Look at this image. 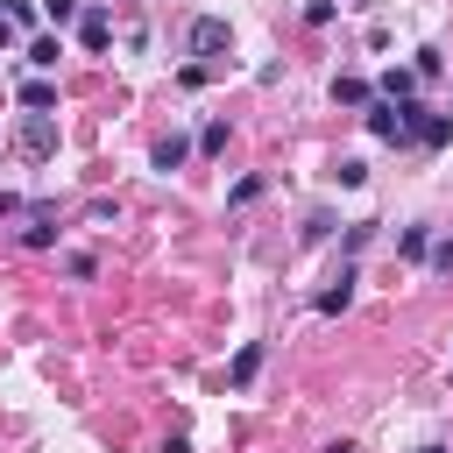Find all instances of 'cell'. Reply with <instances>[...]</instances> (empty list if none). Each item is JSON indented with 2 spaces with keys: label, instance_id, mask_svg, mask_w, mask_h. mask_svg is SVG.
<instances>
[{
  "label": "cell",
  "instance_id": "6da1fadb",
  "mask_svg": "<svg viewBox=\"0 0 453 453\" xmlns=\"http://www.w3.org/2000/svg\"><path fill=\"white\" fill-rule=\"evenodd\" d=\"M14 142H21V156H57V120L50 113H21V127H14Z\"/></svg>",
  "mask_w": 453,
  "mask_h": 453
},
{
  "label": "cell",
  "instance_id": "7a4b0ae2",
  "mask_svg": "<svg viewBox=\"0 0 453 453\" xmlns=\"http://www.w3.org/2000/svg\"><path fill=\"white\" fill-rule=\"evenodd\" d=\"M368 134L403 149V142H411V127H403V106H396V99H368Z\"/></svg>",
  "mask_w": 453,
  "mask_h": 453
},
{
  "label": "cell",
  "instance_id": "3957f363",
  "mask_svg": "<svg viewBox=\"0 0 453 453\" xmlns=\"http://www.w3.org/2000/svg\"><path fill=\"white\" fill-rule=\"evenodd\" d=\"M347 304H354V262H340V276L311 297V311H326V319H333V311H347Z\"/></svg>",
  "mask_w": 453,
  "mask_h": 453
},
{
  "label": "cell",
  "instance_id": "277c9868",
  "mask_svg": "<svg viewBox=\"0 0 453 453\" xmlns=\"http://www.w3.org/2000/svg\"><path fill=\"white\" fill-rule=\"evenodd\" d=\"M226 42H234V35H226L219 14H198V21H191V50H198V57H219Z\"/></svg>",
  "mask_w": 453,
  "mask_h": 453
},
{
  "label": "cell",
  "instance_id": "5b68a950",
  "mask_svg": "<svg viewBox=\"0 0 453 453\" xmlns=\"http://www.w3.org/2000/svg\"><path fill=\"white\" fill-rule=\"evenodd\" d=\"M50 241H57V212L50 205H28L21 212V248H50Z\"/></svg>",
  "mask_w": 453,
  "mask_h": 453
},
{
  "label": "cell",
  "instance_id": "8992f818",
  "mask_svg": "<svg viewBox=\"0 0 453 453\" xmlns=\"http://www.w3.org/2000/svg\"><path fill=\"white\" fill-rule=\"evenodd\" d=\"M78 42H85V50H106V42H113V21H106L99 7H85V14H78Z\"/></svg>",
  "mask_w": 453,
  "mask_h": 453
},
{
  "label": "cell",
  "instance_id": "52a82bcc",
  "mask_svg": "<svg viewBox=\"0 0 453 453\" xmlns=\"http://www.w3.org/2000/svg\"><path fill=\"white\" fill-rule=\"evenodd\" d=\"M184 156H191V142H184V134H163V142H156V156H149V163H156V170H163V177H170V170H184Z\"/></svg>",
  "mask_w": 453,
  "mask_h": 453
},
{
  "label": "cell",
  "instance_id": "ba28073f",
  "mask_svg": "<svg viewBox=\"0 0 453 453\" xmlns=\"http://www.w3.org/2000/svg\"><path fill=\"white\" fill-rule=\"evenodd\" d=\"M255 368H262V340H248V347L234 354V368H226V382H234V389H248V382H255Z\"/></svg>",
  "mask_w": 453,
  "mask_h": 453
},
{
  "label": "cell",
  "instance_id": "9c48e42d",
  "mask_svg": "<svg viewBox=\"0 0 453 453\" xmlns=\"http://www.w3.org/2000/svg\"><path fill=\"white\" fill-rule=\"evenodd\" d=\"M425 248H432V226H396V255L403 262H425Z\"/></svg>",
  "mask_w": 453,
  "mask_h": 453
},
{
  "label": "cell",
  "instance_id": "30bf717a",
  "mask_svg": "<svg viewBox=\"0 0 453 453\" xmlns=\"http://www.w3.org/2000/svg\"><path fill=\"white\" fill-rule=\"evenodd\" d=\"M21 106H28V113H50V106H57V85H50V78H28V85H21Z\"/></svg>",
  "mask_w": 453,
  "mask_h": 453
},
{
  "label": "cell",
  "instance_id": "8fae6325",
  "mask_svg": "<svg viewBox=\"0 0 453 453\" xmlns=\"http://www.w3.org/2000/svg\"><path fill=\"white\" fill-rule=\"evenodd\" d=\"M333 99H340V106H368L375 92H368V78H347V71H340V78H333Z\"/></svg>",
  "mask_w": 453,
  "mask_h": 453
},
{
  "label": "cell",
  "instance_id": "7c38bea8",
  "mask_svg": "<svg viewBox=\"0 0 453 453\" xmlns=\"http://www.w3.org/2000/svg\"><path fill=\"white\" fill-rule=\"evenodd\" d=\"M57 57H64L57 35H35V42H28V64H35V71H57Z\"/></svg>",
  "mask_w": 453,
  "mask_h": 453
},
{
  "label": "cell",
  "instance_id": "4fadbf2b",
  "mask_svg": "<svg viewBox=\"0 0 453 453\" xmlns=\"http://www.w3.org/2000/svg\"><path fill=\"white\" fill-rule=\"evenodd\" d=\"M418 142H425V149H446V142H453V113H432V120L418 127Z\"/></svg>",
  "mask_w": 453,
  "mask_h": 453
},
{
  "label": "cell",
  "instance_id": "5bb4252c",
  "mask_svg": "<svg viewBox=\"0 0 453 453\" xmlns=\"http://www.w3.org/2000/svg\"><path fill=\"white\" fill-rule=\"evenodd\" d=\"M418 92V71H382V99H411Z\"/></svg>",
  "mask_w": 453,
  "mask_h": 453
},
{
  "label": "cell",
  "instance_id": "9a60e30c",
  "mask_svg": "<svg viewBox=\"0 0 453 453\" xmlns=\"http://www.w3.org/2000/svg\"><path fill=\"white\" fill-rule=\"evenodd\" d=\"M226 149V120H205V134H198V156H219Z\"/></svg>",
  "mask_w": 453,
  "mask_h": 453
},
{
  "label": "cell",
  "instance_id": "2e32d148",
  "mask_svg": "<svg viewBox=\"0 0 453 453\" xmlns=\"http://www.w3.org/2000/svg\"><path fill=\"white\" fill-rule=\"evenodd\" d=\"M333 184H347V191H354V184H368V163H361V156H347V163L333 170Z\"/></svg>",
  "mask_w": 453,
  "mask_h": 453
},
{
  "label": "cell",
  "instance_id": "e0dca14e",
  "mask_svg": "<svg viewBox=\"0 0 453 453\" xmlns=\"http://www.w3.org/2000/svg\"><path fill=\"white\" fill-rule=\"evenodd\" d=\"M35 7H42V14H50V21H57V28H64V21H78V14H85V7H78V0H35Z\"/></svg>",
  "mask_w": 453,
  "mask_h": 453
},
{
  "label": "cell",
  "instance_id": "ac0fdd59",
  "mask_svg": "<svg viewBox=\"0 0 453 453\" xmlns=\"http://www.w3.org/2000/svg\"><path fill=\"white\" fill-rule=\"evenodd\" d=\"M262 191H269V184H262V177H241V184H234V191H226V198H234V205H255V198H262Z\"/></svg>",
  "mask_w": 453,
  "mask_h": 453
},
{
  "label": "cell",
  "instance_id": "d6986e66",
  "mask_svg": "<svg viewBox=\"0 0 453 453\" xmlns=\"http://www.w3.org/2000/svg\"><path fill=\"white\" fill-rule=\"evenodd\" d=\"M368 234H375V219H361V226H347V241H340V248H347V262H354V255L368 248Z\"/></svg>",
  "mask_w": 453,
  "mask_h": 453
},
{
  "label": "cell",
  "instance_id": "ffe728a7",
  "mask_svg": "<svg viewBox=\"0 0 453 453\" xmlns=\"http://www.w3.org/2000/svg\"><path fill=\"white\" fill-rule=\"evenodd\" d=\"M425 262H432V269H446V276H453V234H446V241H432V248H425Z\"/></svg>",
  "mask_w": 453,
  "mask_h": 453
},
{
  "label": "cell",
  "instance_id": "44dd1931",
  "mask_svg": "<svg viewBox=\"0 0 453 453\" xmlns=\"http://www.w3.org/2000/svg\"><path fill=\"white\" fill-rule=\"evenodd\" d=\"M439 71H446V57H439V50L425 42V50H418V78H439Z\"/></svg>",
  "mask_w": 453,
  "mask_h": 453
},
{
  "label": "cell",
  "instance_id": "7402d4cb",
  "mask_svg": "<svg viewBox=\"0 0 453 453\" xmlns=\"http://www.w3.org/2000/svg\"><path fill=\"white\" fill-rule=\"evenodd\" d=\"M14 35H21V28H14L7 14H0V50H14Z\"/></svg>",
  "mask_w": 453,
  "mask_h": 453
},
{
  "label": "cell",
  "instance_id": "603a6c76",
  "mask_svg": "<svg viewBox=\"0 0 453 453\" xmlns=\"http://www.w3.org/2000/svg\"><path fill=\"white\" fill-rule=\"evenodd\" d=\"M326 453H361V446H347V439H340V446H326Z\"/></svg>",
  "mask_w": 453,
  "mask_h": 453
}]
</instances>
